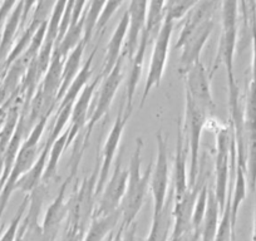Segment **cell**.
<instances>
[{
	"mask_svg": "<svg viewBox=\"0 0 256 241\" xmlns=\"http://www.w3.org/2000/svg\"><path fill=\"white\" fill-rule=\"evenodd\" d=\"M235 238V230L231 224V194L228 198L225 210L221 214L220 225H218V234L214 241H232Z\"/></svg>",
	"mask_w": 256,
	"mask_h": 241,
	"instance_id": "obj_37",
	"label": "cell"
},
{
	"mask_svg": "<svg viewBox=\"0 0 256 241\" xmlns=\"http://www.w3.org/2000/svg\"><path fill=\"white\" fill-rule=\"evenodd\" d=\"M98 174H100V168L97 162L90 176L84 177L80 188L74 190L68 201L67 226H74L86 231L88 222L92 221L93 211L97 204L96 188H97Z\"/></svg>",
	"mask_w": 256,
	"mask_h": 241,
	"instance_id": "obj_5",
	"label": "cell"
},
{
	"mask_svg": "<svg viewBox=\"0 0 256 241\" xmlns=\"http://www.w3.org/2000/svg\"><path fill=\"white\" fill-rule=\"evenodd\" d=\"M220 6L221 3H218V2H198L182 20L180 36H186L187 34L198 29L204 23L212 20L214 14L216 13Z\"/></svg>",
	"mask_w": 256,
	"mask_h": 241,
	"instance_id": "obj_22",
	"label": "cell"
},
{
	"mask_svg": "<svg viewBox=\"0 0 256 241\" xmlns=\"http://www.w3.org/2000/svg\"><path fill=\"white\" fill-rule=\"evenodd\" d=\"M82 160V156L78 154H72L70 164V174L66 178L63 184H62L60 188L58 191V195L54 198L53 202L49 205L46 208V216L43 218V224H42V228H43V234L52 241L56 240V236L58 234L59 226L63 222L68 216V202L66 201V194H67L68 186H70V181H73L77 174L78 166Z\"/></svg>",
	"mask_w": 256,
	"mask_h": 241,
	"instance_id": "obj_9",
	"label": "cell"
},
{
	"mask_svg": "<svg viewBox=\"0 0 256 241\" xmlns=\"http://www.w3.org/2000/svg\"><path fill=\"white\" fill-rule=\"evenodd\" d=\"M122 4L123 2H107V3H104L102 13H100V19H98L97 26H96V33L100 36V38L103 36V33H104V29L106 26H107L108 22L110 20V18H112L113 14L116 13V10H118V9L122 6Z\"/></svg>",
	"mask_w": 256,
	"mask_h": 241,
	"instance_id": "obj_40",
	"label": "cell"
},
{
	"mask_svg": "<svg viewBox=\"0 0 256 241\" xmlns=\"http://www.w3.org/2000/svg\"><path fill=\"white\" fill-rule=\"evenodd\" d=\"M66 59L56 52H53L50 64H49L48 70L46 76L42 80L40 84L38 86L39 90H42L46 97L54 100L56 102V96H58L59 90L62 86V80H63V67ZM58 103V102H56Z\"/></svg>",
	"mask_w": 256,
	"mask_h": 241,
	"instance_id": "obj_24",
	"label": "cell"
},
{
	"mask_svg": "<svg viewBox=\"0 0 256 241\" xmlns=\"http://www.w3.org/2000/svg\"><path fill=\"white\" fill-rule=\"evenodd\" d=\"M84 236V231L74 226H67L62 241H82Z\"/></svg>",
	"mask_w": 256,
	"mask_h": 241,
	"instance_id": "obj_41",
	"label": "cell"
},
{
	"mask_svg": "<svg viewBox=\"0 0 256 241\" xmlns=\"http://www.w3.org/2000/svg\"><path fill=\"white\" fill-rule=\"evenodd\" d=\"M127 181L128 168H123L122 161H120V158H118V161L114 164V168H113L112 176H110V181L106 184L104 188L100 192V198L96 204L92 220L103 218V216H107L114 211L120 210V204H122L123 198L126 195Z\"/></svg>",
	"mask_w": 256,
	"mask_h": 241,
	"instance_id": "obj_8",
	"label": "cell"
},
{
	"mask_svg": "<svg viewBox=\"0 0 256 241\" xmlns=\"http://www.w3.org/2000/svg\"><path fill=\"white\" fill-rule=\"evenodd\" d=\"M147 2H131L127 6V13L130 16V23H128L127 36H126L124 44H123L122 56L130 62L136 54L138 48L140 39H141L142 32L146 26L147 16Z\"/></svg>",
	"mask_w": 256,
	"mask_h": 241,
	"instance_id": "obj_16",
	"label": "cell"
},
{
	"mask_svg": "<svg viewBox=\"0 0 256 241\" xmlns=\"http://www.w3.org/2000/svg\"><path fill=\"white\" fill-rule=\"evenodd\" d=\"M142 150H144V141L141 137L136 138V148L134 154L131 156L130 166H128V181L126 195L120 204V215H122V226L124 231L134 225V221L138 212L141 211L144 204L147 191H148L150 182H151L152 168H154V161L150 162L146 171L141 172V158Z\"/></svg>",
	"mask_w": 256,
	"mask_h": 241,
	"instance_id": "obj_1",
	"label": "cell"
},
{
	"mask_svg": "<svg viewBox=\"0 0 256 241\" xmlns=\"http://www.w3.org/2000/svg\"><path fill=\"white\" fill-rule=\"evenodd\" d=\"M106 2H90L87 3L84 9V34H83V42L87 46L92 39V36L96 32L98 19H100L102 9Z\"/></svg>",
	"mask_w": 256,
	"mask_h": 241,
	"instance_id": "obj_34",
	"label": "cell"
},
{
	"mask_svg": "<svg viewBox=\"0 0 256 241\" xmlns=\"http://www.w3.org/2000/svg\"><path fill=\"white\" fill-rule=\"evenodd\" d=\"M198 2L192 0H170L164 2V20H168L171 23L184 19V16L188 14Z\"/></svg>",
	"mask_w": 256,
	"mask_h": 241,
	"instance_id": "obj_35",
	"label": "cell"
},
{
	"mask_svg": "<svg viewBox=\"0 0 256 241\" xmlns=\"http://www.w3.org/2000/svg\"><path fill=\"white\" fill-rule=\"evenodd\" d=\"M49 151H50V147L46 146V144H44L43 146H42V151L40 154H39L38 158H36V164L32 166V168L29 170L26 174H23V176L19 178L16 188H14V191L19 190L22 191V192L29 195L36 186L40 185L42 180H43L44 171H46V162H48Z\"/></svg>",
	"mask_w": 256,
	"mask_h": 241,
	"instance_id": "obj_25",
	"label": "cell"
},
{
	"mask_svg": "<svg viewBox=\"0 0 256 241\" xmlns=\"http://www.w3.org/2000/svg\"><path fill=\"white\" fill-rule=\"evenodd\" d=\"M68 136H70V131L66 130V131H64L63 134L56 140V142L52 144L50 151H49V158H48V162H46V171H44L42 182L46 184L48 181H50V180L56 178V171H58L59 160H60L64 150L67 148Z\"/></svg>",
	"mask_w": 256,
	"mask_h": 241,
	"instance_id": "obj_32",
	"label": "cell"
},
{
	"mask_svg": "<svg viewBox=\"0 0 256 241\" xmlns=\"http://www.w3.org/2000/svg\"><path fill=\"white\" fill-rule=\"evenodd\" d=\"M244 117L246 124H256V82L254 80H251L248 86Z\"/></svg>",
	"mask_w": 256,
	"mask_h": 241,
	"instance_id": "obj_39",
	"label": "cell"
},
{
	"mask_svg": "<svg viewBox=\"0 0 256 241\" xmlns=\"http://www.w3.org/2000/svg\"><path fill=\"white\" fill-rule=\"evenodd\" d=\"M220 206L214 190H208V208H206L205 218H204L202 225H201L200 236L201 241H214L218 234V225H220Z\"/></svg>",
	"mask_w": 256,
	"mask_h": 241,
	"instance_id": "obj_28",
	"label": "cell"
},
{
	"mask_svg": "<svg viewBox=\"0 0 256 241\" xmlns=\"http://www.w3.org/2000/svg\"><path fill=\"white\" fill-rule=\"evenodd\" d=\"M246 134V174L248 188L252 192L256 190V124H245Z\"/></svg>",
	"mask_w": 256,
	"mask_h": 241,
	"instance_id": "obj_30",
	"label": "cell"
},
{
	"mask_svg": "<svg viewBox=\"0 0 256 241\" xmlns=\"http://www.w3.org/2000/svg\"><path fill=\"white\" fill-rule=\"evenodd\" d=\"M215 22L208 20L198 26L194 32L187 34L186 36H178L174 43V49H181V56H180V74L184 76L195 63L200 62L201 52L208 42V36L214 30Z\"/></svg>",
	"mask_w": 256,
	"mask_h": 241,
	"instance_id": "obj_13",
	"label": "cell"
},
{
	"mask_svg": "<svg viewBox=\"0 0 256 241\" xmlns=\"http://www.w3.org/2000/svg\"><path fill=\"white\" fill-rule=\"evenodd\" d=\"M182 77L184 80V94L208 114L212 113L216 104L211 92V76L204 63L201 60L195 63Z\"/></svg>",
	"mask_w": 256,
	"mask_h": 241,
	"instance_id": "obj_11",
	"label": "cell"
},
{
	"mask_svg": "<svg viewBox=\"0 0 256 241\" xmlns=\"http://www.w3.org/2000/svg\"><path fill=\"white\" fill-rule=\"evenodd\" d=\"M132 110H127L124 106H122L117 117H116L114 122H113L112 128H110V134H108L107 138H106L104 144H103L102 161H100V174H98L97 188H96V196L97 198L103 191L106 184L108 182V172H110L112 162L114 160L116 152H117L120 142L122 140V134L123 131H124L126 124H128V120H130L132 116Z\"/></svg>",
	"mask_w": 256,
	"mask_h": 241,
	"instance_id": "obj_12",
	"label": "cell"
},
{
	"mask_svg": "<svg viewBox=\"0 0 256 241\" xmlns=\"http://www.w3.org/2000/svg\"><path fill=\"white\" fill-rule=\"evenodd\" d=\"M123 234H124V228L120 226V230H118V232L114 236H112V238H110V241H124L123 240Z\"/></svg>",
	"mask_w": 256,
	"mask_h": 241,
	"instance_id": "obj_42",
	"label": "cell"
},
{
	"mask_svg": "<svg viewBox=\"0 0 256 241\" xmlns=\"http://www.w3.org/2000/svg\"><path fill=\"white\" fill-rule=\"evenodd\" d=\"M24 2L16 3L12 13L6 18L4 28L0 34V67L6 63V58L13 49V42L16 39L18 29H20L22 16H23Z\"/></svg>",
	"mask_w": 256,
	"mask_h": 241,
	"instance_id": "obj_21",
	"label": "cell"
},
{
	"mask_svg": "<svg viewBox=\"0 0 256 241\" xmlns=\"http://www.w3.org/2000/svg\"><path fill=\"white\" fill-rule=\"evenodd\" d=\"M120 215V210H118L103 218H93L90 221L88 232L83 238V241H102L116 228Z\"/></svg>",
	"mask_w": 256,
	"mask_h": 241,
	"instance_id": "obj_31",
	"label": "cell"
},
{
	"mask_svg": "<svg viewBox=\"0 0 256 241\" xmlns=\"http://www.w3.org/2000/svg\"><path fill=\"white\" fill-rule=\"evenodd\" d=\"M174 23L168 20H164L162 26L161 32L157 36L156 40L154 43V50H152L151 64L148 68V74H147L146 83H144V93L141 98V107L146 103L147 97L152 88L160 87L162 77H164V67H166L167 56H168L170 40H171L172 30H174Z\"/></svg>",
	"mask_w": 256,
	"mask_h": 241,
	"instance_id": "obj_10",
	"label": "cell"
},
{
	"mask_svg": "<svg viewBox=\"0 0 256 241\" xmlns=\"http://www.w3.org/2000/svg\"><path fill=\"white\" fill-rule=\"evenodd\" d=\"M255 212H254V232H252V241H256V190H255Z\"/></svg>",
	"mask_w": 256,
	"mask_h": 241,
	"instance_id": "obj_43",
	"label": "cell"
},
{
	"mask_svg": "<svg viewBox=\"0 0 256 241\" xmlns=\"http://www.w3.org/2000/svg\"><path fill=\"white\" fill-rule=\"evenodd\" d=\"M187 146L186 138L180 127L177 132L176 156H174V202L181 200L188 190V176H187Z\"/></svg>",
	"mask_w": 256,
	"mask_h": 241,
	"instance_id": "obj_19",
	"label": "cell"
},
{
	"mask_svg": "<svg viewBox=\"0 0 256 241\" xmlns=\"http://www.w3.org/2000/svg\"><path fill=\"white\" fill-rule=\"evenodd\" d=\"M123 63H124V58L120 56L118 63L110 70V74L103 78L102 86L100 88V94L97 97V102H96L94 108H93L92 114L90 116V120H88V124L86 126L84 131L80 134L82 147L84 150L87 148L88 141H90L94 126L110 112V106H112L113 100H114L118 87H120V84L123 80Z\"/></svg>",
	"mask_w": 256,
	"mask_h": 241,
	"instance_id": "obj_6",
	"label": "cell"
},
{
	"mask_svg": "<svg viewBox=\"0 0 256 241\" xmlns=\"http://www.w3.org/2000/svg\"><path fill=\"white\" fill-rule=\"evenodd\" d=\"M208 113L198 107L194 100L184 94V118L181 128L184 138L188 140L190 148V171L188 188L195 185L200 172V144L204 128L208 124Z\"/></svg>",
	"mask_w": 256,
	"mask_h": 241,
	"instance_id": "obj_4",
	"label": "cell"
},
{
	"mask_svg": "<svg viewBox=\"0 0 256 241\" xmlns=\"http://www.w3.org/2000/svg\"><path fill=\"white\" fill-rule=\"evenodd\" d=\"M238 3L236 2L221 3V36L210 76L212 78L218 68L224 64L228 72V83L236 82L234 76V56H235L236 42H238Z\"/></svg>",
	"mask_w": 256,
	"mask_h": 241,
	"instance_id": "obj_2",
	"label": "cell"
},
{
	"mask_svg": "<svg viewBox=\"0 0 256 241\" xmlns=\"http://www.w3.org/2000/svg\"><path fill=\"white\" fill-rule=\"evenodd\" d=\"M128 23H130V16H128L127 10L123 13L120 16V22H118L117 26H116L114 32H113L112 36H110V42H108L107 46H106V56L104 62H103V67L100 70V74L103 77L108 76L110 70L114 68L120 60V56H122L123 44H124L126 36H127L128 30Z\"/></svg>",
	"mask_w": 256,
	"mask_h": 241,
	"instance_id": "obj_18",
	"label": "cell"
},
{
	"mask_svg": "<svg viewBox=\"0 0 256 241\" xmlns=\"http://www.w3.org/2000/svg\"><path fill=\"white\" fill-rule=\"evenodd\" d=\"M28 206H29V195H26V198H24L23 202H22L20 206H19L14 218L12 220V222L9 224L8 228L4 231V234L2 235V238H0V241H16V235H18L19 226H20L22 220H23L26 210H28Z\"/></svg>",
	"mask_w": 256,
	"mask_h": 241,
	"instance_id": "obj_38",
	"label": "cell"
},
{
	"mask_svg": "<svg viewBox=\"0 0 256 241\" xmlns=\"http://www.w3.org/2000/svg\"><path fill=\"white\" fill-rule=\"evenodd\" d=\"M148 38L144 32H142L141 39H140L138 48L136 54L132 58L131 66H130V73H128L127 84H126V104L127 110H134V98L136 94V88L138 84V80L142 74V68H144V56H146V49L148 46Z\"/></svg>",
	"mask_w": 256,
	"mask_h": 241,
	"instance_id": "obj_20",
	"label": "cell"
},
{
	"mask_svg": "<svg viewBox=\"0 0 256 241\" xmlns=\"http://www.w3.org/2000/svg\"><path fill=\"white\" fill-rule=\"evenodd\" d=\"M103 78L104 77L100 73L97 78L90 82V84L82 90L80 97L77 98V100L73 104L72 116H70V126L68 128L70 136H68L67 147L70 146L76 141V138L84 131L88 120V108H90V102H92L96 90H97L98 84L103 80Z\"/></svg>",
	"mask_w": 256,
	"mask_h": 241,
	"instance_id": "obj_17",
	"label": "cell"
},
{
	"mask_svg": "<svg viewBox=\"0 0 256 241\" xmlns=\"http://www.w3.org/2000/svg\"><path fill=\"white\" fill-rule=\"evenodd\" d=\"M232 128L220 127L216 130V157H215V192L220 211L225 210L228 202V184L231 167V144Z\"/></svg>",
	"mask_w": 256,
	"mask_h": 241,
	"instance_id": "obj_7",
	"label": "cell"
},
{
	"mask_svg": "<svg viewBox=\"0 0 256 241\" xmlns=\"http://www.w3.org/2000/svg\"><path fill=\"white\" fill-rule=\"evenodd\" d=\"M174 204V190H171V192L168 194V198H166L164 208L158 214H154L151 231L146 241H168L170 228L171 225L174 226V216H172Z\"/></svg>",
	"mask_w": 256,
	"mask_h": 241,
	"instance_id": "obj_23",
	"label": "cell"
},
{
	"mask_svg": "<svg viewBox=\"0 0 256 241\" xmlns=\"http://www.w3.org/2000/svg\"><path fill=\"white\" fill-rule=\"evenodd\" d=\"M164 23V2H150L147 6L146 26L144 32L147 34L148 44L154 43Z\"/></svg>",
	"mask_w": 256,
	"mask_h": 241,
	"instance_id": "obj_29",
	"label": "cell"
},
{
	"mask_svg": "<svg viewBox=\"0 0 256 241\" xmlns=\"http://www.w3.org/2000/svg\"><path fill=\"white\" fill-rule=\"evenodd\" d=\"M49 117L50 116H46V117H43L39 120L38 124L33 127L29 136H26V138L24 140L23 144H22L20 150H19L18 156H16V162H14L10 174H9L8 180H6L3 190L0 192V218L3 216L4 210H6V205H8L9 200H10V196L14 192V188H16L19 178L32 168V166L36 164V158H38L39 142H40L42 134H43L46 124H48Z\"/></svg>",
	"mask_w": 256,
	"mask_h": 241,
	"instance_id": "obj_3",
	"label": "cell"
},
{
	"mask_svg": "<svg viewBox=\"0 0 256 241\" xmlns=\"http://www.w3.org/2000/svg\"><path fill=\"white\" fill-rule=\"evenodd\" d=\"M208 185H205L202 188H201L200 194H198V198L195 204L194 215H192V220H191V230L196 238L200 236L201 225H202L204 218H205V214H206V208H208Z\"/></svg>",
	"mask_w": 256,
	"mask_h": 241,
	"instance_id": "obj_36",
	"label": "cell"
},
{
	"mask_svg": "<svg viewBox=\"0 0 256 241\" xmlns=\"http://www.w3.org/2000/svg\"><path fill=\"white\" fill-rule=\"evenodd\" d=\"M200 170L201 171L198 172L195 185L188 188L184 198L174 204V211H172L174 228H172L171 238H178V236L192 231L191 220L192 215H194V208H195V204L198 201L201 188L206 185V177H208V174H206V171H204L201 166Z\"/></svg>",
	"mask_w": 256,
	"mask_h": 241,
	"instance_id": "obj_15",
	"label": "cell"
},
{
	"mask_svg": "<svg viewBox=\"0 0 256 241\" xmlns=\"http://www.w3.org/2000/svg\"><path fill=\"white\" fill-rule=\"evenodd\" d=\"M83 34H84V12H83L80 22L68 29L67 34L63 36L59 44H56L53 52H56L66 59L68 54L83 40Z\"/></svg>",
	"mask_w": 256,
	"mask_h": 241,
	"instance_id": "obj_33",
	"label": "cell"
},
{
	"mask_svg": "<svg viewBox=\"0 0 256 241\" xmlns=\"http://www.w3.org/2000/svg\"><path fill=\"white\" fill-rule=\"evenodd\" d=\"M86 43L84 42H80L64 60V67H63V80H62V86L60 90H59L58 96H56V102L58 104L60 103L62 98L64 97L66 92L68 90L70 86L72 84V82L74 80V78L77 77V74L80 73V68H82V58L83 54H84L86 49Z\"/></svg>",
	"mask_w": 256,
	"mask_h": 241,
	"instance_id": "obj_27",
	"label": "cell"
},
{
	"mask_svg": "<svg viewBox=\"0 0 256 241\" xmlns=\"http://www.w3.org/2000/svg\"><path fill=\"white\" fill-rule=\"evenodd\" d=\"M97 49H98L97 46L93 48L92 53L90 54V56H88V59L86 60V63L82 66V68H80L77 77L74 78V80H73L72 84L70 86V88H68V90L66 92L64 97L62 98L60 103L58 104V110H60V108L66 107V106L68 104H74V102L78 98V94H80L82 90L90 84V80L93 74L92 63H93V59H94L96 53H97Z\"/></svg>",
	"mask_w": 256,
	"mask_h": 241,
	"instance_id": "obj_26",
	"label": "cell"
},
{
	"mask_svg": "<svg viewBox=\"0 0 256 241\" xmlns=\"http://www.w3.org/2000/svg\"><path fill=\"white\" fill-rule=\"evenodd\" d=\"M157 141V157L154 164L151 174L152 198H154V214H158L164 208L167 198V188H168L170 164L168 154H167V142L162 134H156Z\"/></svg>",
	"mask_w": 256,
	"mask_h": 241,
	"instance_id": "obj_14",
	"label": "cell"
}]
</instances>
